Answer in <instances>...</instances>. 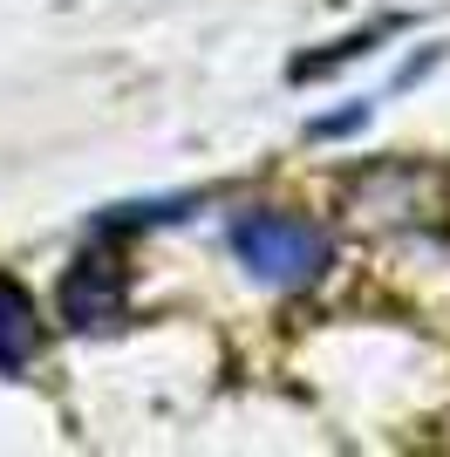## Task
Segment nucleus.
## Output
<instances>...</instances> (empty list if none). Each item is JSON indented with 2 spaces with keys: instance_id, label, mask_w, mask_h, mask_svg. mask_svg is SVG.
Masks as SVG:
<instances>
[{
  "instance_id": "obj_1",
  "label": "nucleus",
  "mask_w": 450,
  "mask_h": 457,
  "mask_svg": "<svg viewBox=\"0 0 450 457\" xmlns=\"http://www.w3.org/2000/svg\"><path fill=\"white\" fill-rule=\"evenodd\" d=\"M225 246L239 253V267L253 273V280L287 287V294L314 287L321 267H328L321 226H307V219H294V212H239V219L225 226Z\"/></svg>"
},
{
  "instance_id": "obj_2",
  "label": "nucleus",
  "mask_w": 450,
  "mask_h": 457,
  "mask_svg": "<svg viewBox=\"0 0 450 457\" xmlns=\"http://www.w3.org/2000/svg\"><path fill=\"white\" fill-rule=\"evenodd\" d=\"M62 321L69 328H116L123 321V267L110 253H82L62 280Z\"/></svg>"
},
{
  "instance_id": "obj_3",
  "label": "nucleus",
  "mask_w": 450,
  "mask_h": 457,
  "mask_svg": "<svg viewBox=\"0 0 450 457\" xmlns=\"http://www.w3.org/2000/svg\"><path fill=\"white\" fill-rule=\"evenodd\" d=\"M41 355V321H35V301L28 287L0 280V376H21V369Z\"/></svg>"
},
{
  "instance_id": "obj_4",
  "label": "nucleus",
  "mask_w": 450,
  "mask_h": 457,
  "mask_svg": "<svg viewBox=\"0 0 450 457\" xmlns=\"http://www.w3.org/2000/svg\"><path fill=\"white\" fill-rule=\"evenodd\" d=\"M362 123H369V103H355V110H335V116H321L314 137H355Z\"/></svg>"
}]
</instances>
